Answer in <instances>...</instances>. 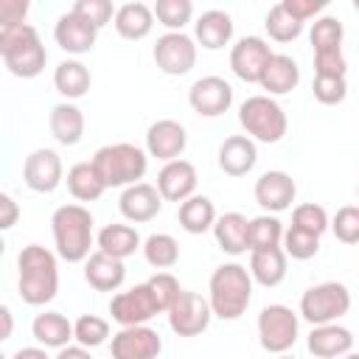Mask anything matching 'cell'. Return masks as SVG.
Wrapping results in <instances>:
<instances>
[{"label":"cell","instance_id":"cell-6","mask_svg":"<svg viewBox=\"0 0 359 359\" xmlns=\"http://www.w3.org/2000/svg\"><path fill=\"white\" fill-rule=\"evenodd\" d=\"M238 123L247 137L258 143H278L289 129V118L283 107L272 95H250L238 107Z\"/></svg>","mask_w":359,"mask_h":359},{"label":"cell","instance_id":"cell-27","mask_svg":"<svg viewBox=\"0 0 359 359\" xmlns=\"http://www.w3.org/2000/svg\"><path fill=\"white\" fill-rule=\"evenodd\" d=\"M112 25H115L118 36H123L129 42H137V39H146L151 34L154 11L146 3H123V6H118Z\"/></svg>","mask_w":359,"mask_h":359},{"label":"cell","instance_id":"cell-11","mask_svg":"<svg viewBox=\"0 0 359 359\" xmlns=\"http://www.w3.org/2000/svg\"><path fill=\"white\" fill-rule=\"evenodd\" d=\"M165 314H168V325L177 337H199L202 331H208L213 309H210L208 297H202L199 292L182 289Z\"/></svg>","mask_w":359,"mask_h":359},{"label":"cell","instance_id":"cell-34","mask_svg":"<svg viewBox=\"0 0 359 359\" xmlns=\"http://www.w3.org/2000/svg\"><path fill=\"white\" fill-rule=\"evenodd\" d=\"M65 182H67V191H70V196L76 202H95L107 191V185L98 177V171H95L93 163H76V165H70Z\"/></svg>","mask_w":359,"mask_h":359},{"label":"cell","instance_id":"cell-20","mask_svg":"<svg viewBox=\"0 0 359 359\" xmlns=\"http://www.w3.org/2000/svg\"><path fill=\"white\" fill-rule=\"evenodd\" d=\"M118 210L126 222H135V224H143V222H151L160 210H163V196L157 191V185L151 182H137V185H129L121 191V199H118Z\"/></svg>","mask_w":359,"mask_h":359},{"label":"cell","instance_id":"cell-45","mask_svg":"<svg viewBox=\"0 0 359 359\" xmlns=\"http://www.w3.org/2000/svg\"><path fill=\"white\" fill-rule=\"evenodd\" d=\"M331 233L342 244H359V208L356 205L339 208L331 219Z\"/></svg>","mask_w":359,"mask_h":359},{"label":"cell","instance_id":"cell-4","mask_svg":"<svg viewBox=\"0 0 359 359\" xmlns=\"http://www.w3.org/2000/svg\"><path fill=\"white\" fill-rule=\"evenodd\" d=\"M0 59L6 70L17 79H36L45 70L48 50L31 22L0 28Z\"/></svg>","mask_w":359,"mask_h":359},{"label":"cell","instance_id":"cell-48","mask_svg":"<svg viewBox=\"0 0 359 359\" xmlns=\"http://www.w3.org/2000/svg\"><path fill=\"white\" fill-rule=\"evenodd\" d=\"M348 62L345 53H317L314 56V76H345Z\"/></svg>","mask_w":359,"mask_h":359},{"label":"cell","instance_id":"cell-18","mask_svg":"<svg viewBox=\"0 0 359 359\" xmlns=\"http://www.w3.org/2000/svg\"><path fill=\"white\" fill-rule=\"evenodd\" d=\"M53 39L56 45L65 50V53H73V56H81V53H90L95 48V39H98V28L93 22H87L84 17L67 11L56 20L53 25Z\"/></svg>","mask_w":359,"mask_h":359},{"label":"cell","instance_id":"cell-24","mask_svg":"<svg viewBox=\"0 0 359 359\" xmlns=\"http://www.w3.org/2000/svg\"><path fill=\"white\" fill-rule=\"evenodd\" d=\"M194 39L205 50H219L233 39V17L222 8H208L194 22Z\"/></svg>","mask_w":359,"mask_h":359},{"label":"cell","instance_id":"cell-52","mask_svg":"<svg viewBox=\"0 0 359 359\" xmlns=\"http://www.w3.org/2000/svg\"><path fill=\"white\" fill-rule=\"evenodd\" d=\"M56 359H93L90 348H81V345H67L56 353Z\"/></svg>","mask_w":359,"mask_h":359},{"label":"cell","instance_id":"cell-42","mask_svg":"<svg viewBox=\"0 0 359 359\" xmlns=\"http://www.w3.org/2000/svg\"><path fill=\"white\" fill-rule=\"evenodd\" d=\"M292 227H300L306 233H314V236H323L328 227H331V219L325 213L323 205H314V202H303L292 210Z\"/></svg>","mask_w":359,"mask_h":359},{"label":"cell","instance_id":"cell-32","mask_svg":"<svg viewBox=\"0 0 359 359\" xmlns=\"http://www.w3.org/2000/svg\"><path fill=\"white\" fill-rule=\"evenodd\" d=\"M286 261H289V255L283 252V247L255 250V252H250V275L255 283L275 289L286 278Z\"/></svg>","mask_w":359,"mask_h":359},{"label":"cell","instance_id":"cell-23","mask_svg":"<svg viewBox=\"0 0 359 359\" xmlns=\"http://www.w3.org/2000/svg\"><path fill=\"white\" fill-rule=\"evenodd\" d=\"M84 280L95 292H118L123 286V280H126V266H123V261L95 250L84 261Z\"/></svg>","mask_w":359,"mask_h":359},{"label":"cell","instance_id":"cell-17","mask_svg":"<svg viewBox=\"0 0 359 359\" xmlns=\"http://www.w3.org/2000/svg\"><path fill=\"white\" fill-rule=\"evenodd\" d=\"M188 146V132L174 118H160L146 129V154L163 163L180 160Z\"/></svg>","mask_w":359,"mask_h":359},{"label":"cell","instance_id":"cell-21","mask_svg":"<svg viewBox=\"0 0 359 359\" xmlns=\"http://www.w3.org/2000/svg\"><path fill=\"white\" fill-rule=\"evenodd\" d=\"M216 160H219V168L227 174V177H244L255 168L258 163V149H255V140L247 137V135H230L222 140L219 151H216Z\"/></svg>","mask_w":359,"mask_h":359},{"label":"cell","instance_id":"cell-9","mask_svg":"<svg viewBox=\"0 0 359 359\" xmlns=\"http://www.w3.org/2000/svg\"><path fill=\"white\" fill-rule=\"evenodd\" d=\"M151 56L165 76H185L196 65V39L185 31H165L163 36H157Z\"/></svg>","mask_w":359,"mask_h":359},{"label":"cell","instance_id":"cell-47","mask_svg":"<svg viewBox=\"0 0 359 359\" xmlns=\"http://www.w3.org/2000/svg\"><path fill=\"white\" fill-rule=\"evenodd\" d=\"M28 17V0H3L0 3V28L25 25Z\"/></svg>","mask_w":359,"mask_h":359},{"label":"cell","instance_id":"cell-30","mask_svg":"<svg viewBox=\"0 0 359 359\" xmlns=\"http://www.w3.org/2000/svg\"><path fill=\"white\" fill-rule=\"evenodd\" d=\"M90 84H93V76L87 70V65L79 59H65L53 70V87L59 95H65V101L84 98L90 93Z\"/></svg>","mask_w":359,"mask_h":359},{"label":"cell","instance_id":"cell-28","mask_svg":"<svg viewBox=\"0 0 359 359\" xmlns=\"http://www.w3.org/2000/svg\"><path fill=\"white\" fill-rule=\"evenodd\" d=\"M50 135L56 137V143L62 146H76L84 137V112L73 104V101H62L50 107V118H48Z\"/></svg>","mask_w":359,"mask_h":359},{"label":"cell","instance_id":"cell-40","mask_svg":"<svg viewBox=\"0 0 359 359\" xmlns=\"http://www.w3.org/2000/svg\"><path fill=\"white\" fill-rule=\"evenodd\" d=\"M73 339L81 348H98L109 339V323L98 314H81L73 323Z\"/></svg>","mask_w":359,"mask_h":359},{"label":"cell","instance_id":"cell-26","mask_svg":"<svg viewBox=\"0 0 359 359\" xmlns=\"http://www.w3.org/2000/svg\"><path fill=\"white\" fill-rule=\"evenodd\" d=\"M258 84H261V90H266V95H286L300 84V67H297V62L292 56L275 53L266 62Z\"/></svg>","mask_w":359,"mask_h":359},{"label":"cell","instance_id":"cell-7","mask_svg":"<svg viewBox=\"0 0 359 359\" xmlns=\"http://www.w3.org/2000/svg\"><path fill=\"white\" fill-rule=\"evenodd\" d=\"M348 311H351V292L339 280L317 283V286L306 289L303 297H300V317L306 323H311V328L337 323Z\"/></svg>","mask_w":359,"mask_h":359},{"label":"cell","instance_id":"cell-46","mask_svg":"<svg viewBox=\"0 0 359 359\" xmlns=\"http://www.w3.org/2000/svg\"><path fill=\"white\" fill-rule=\"evenodd\" d=\"M70 11L79 14V17H84L87 22H93V25L101 31L109 20H115V11H118V8H112L109 0H76Z\"/></svg>","mask_w":359,"mask_h":359},{"label":"cell","instance_id":"cell-13","mask_svg":"<svg viewBox=\"0 0 359 359\" xmlns=\"http://www.w3.org/2000/svg\"><path fill=\"white\" fill-rule=\"evenodd\" d=\"M275 56V50L269 48L266 39L261 36H241L233 48H230V70L247 81V84H258L266 62Z\"/></svg>","mask_w":359,"mask_h":359},{"label":"cell","instance_id":"cell-51","mask_svg":"<svg viewBox=\"0 0 359 359\" xmlns=\"http://www.w3.org/2000/svg\"><path fill=\"white\" fill-rule=\"evenodd\" d=\"M11 359H50V356H48V348H42V345H28V348H20Z\"/></svg>","mask_w":359,"mask_h":359},{"label":"cell","instance_id":"cell-19","mask_svg":"<svg viewBox=\"0 0 359 359\" xmlns=\"http://www.w3.org/2000/svg\"><path fill=\"white\" fill-rule=\"evenodd\" d=\"M196 182H199V177H196L194 163H188L182 157L165 163L157 174V191H160L163 202H180L182 205L185 199H191L196 194Z\"/></svg>","mask_w":359,"mask_h":359},{"label":"cell","instance_id":"cell-54","mask_svg":"<svg viewBox=\"0 0 359 359\" xmlns=\"http://www.w3.org/2000/svg\"><path fill=\"white\" fill-rule=\"evenodd\" d=\"M342 359H359V353H353V351H351V353H345Z\"/></svg>","mask_w":359,"mask_h":359},{"label":"cell","instance_id":"cell-44","mask_svg":"<svg viewBox=\"0 0 359 359\" xmlns=\"http://www.w3.org/2000/svg\"><path fill=\"white\" fill-rule=\"evenodd\" d=\"M146 286L151 289V294H154V300H157V306H160V314H165V311L174 306V300L180 297V292H182L180 280H177L171 272H157V275H151V278L146 280Z\"/></svg>","mask_w":359,"mask_h":359},{"label":"cell","instance_id":"cell-33","mask_svg":"<svg viewBox=\"0 0 359 359\" xmlns=\"http://www.w3.org/2000/svg\"><path fill=\"white\" fill-rule=\"evenodd\" d=\"M177 219H180V227H182L185 233L202 236V233L213 230V224H216L219 216H216V208H213V202H210L208 196L194 194L191 199H185V202L180 205Z\"/></svg>","mask_w":359,"mask_h":359},{"label":"cell","instance_id":"cell-56","mask_svg":"<svg viewBox=\"0 0 359 359\" xmlns=\"http://www.w3.org/2000/svg\"><path fill=\"white\" fill-rule=\"evenodd\" d=\"M353 8H356V14H359V0H353Z\"/></svg>","mask_w":359,"mask_h":359},{"label":"cell","instance_id":"cell-55","mask_svg":"<svg viewBox=\"0 0 359 359\" xmlns=\"http://www.w3.org/2000/svg\"><path fill=\"white\" fill-rule=\"evenodd\" d=\"M275 359H294V356H289V353H280V356H275Z\"/></svg>","mask_w":359,"mask_h":359},{"label":"cell","instance_id":"cell-2","mask_svg":"<svg viewBox=\"0 0 359 359\" xmlns=\"http://www.w3.org/2000/svg\"><path fill=\"white\" fill-rule=\"evenodd\" d=\"M93 213L79 202L56 208L50 216L56 255L67 264H84L93 255Z\"/></svg>","mask_w":359,"mask_h":359},{"label":"cell","instance_id":"cell-36","mask_svg":"<svg viewBox=\"0 0 359 359\" xmlns=\"http://www.w3.org/2000/svg\"><path fill=\"white\" fill-rule=\"evenodd\" d=\"M143 258L154 269H171L180 261V244L168 233H151L143 241Z\"/></svg>","mask_w":359,"mask_h":359},{"label":"cell","instance_id":"cell-8","mask_svg":"<svg viewBox=\"0 0 359 359\" xmlns=\"http://www.w3.org/2000/svg\"><path fill=\"white\" fill-rule=\"evenodd\" d=\"M297 331H300V320L297 314L283 306V303H269L261 309L258 314V342L266 353H286L294 342H297Z\"/></svg>","mask_w":359,"mask_h":359},{"label":"cell","instance_id":"cell-35","mask_svg":"<svg viewBox=\"0 0 359 359\" xmlns=\"http://www.w3.org/2000/svg\"><path fill=\"white\" fill-rule=\"evenodd\" d=\"M342 39H345V28L337 17L331 14H323L311 22V31H309V42L314 48V56L317 53H339L342 50Z\"/></svg>","mask_w":359,"mask_h":359},{"label":"cell","instance_id":"cell-15","mask_svg":"<svg viewBox=\"0 0 359 359\" xmlns=\"http://www.w3.org/2000/svg\"><path fill=\"white\" fill-rule=\"evenodd\" d=\"M163 351V339L149 325H129L112 334L109 353L112 359H157Z\"/></svg>","mask_w":359,"mask_h":359},{"label":"cell","instance_id":"cell-31","mask_svg":"<svg viewBox=\"0 0 359 359\" xmlns=\"http://www.w3.org/2000/svg\"><path fill=\"white\" fill-rule=\"evenodd\" d=\"M98 250L118 258V261H126L129 255H135L137 250H143V241H140V233L132 227V224H107L101 227L98 238H95Z\"/></svg>","mask_w":359,"mask_h":359},{"label":"cell","instance_id":"cell-37","mask_svg":"<svg viewBox=\"0 0 359 359\" xmlns=\"http://www.w3.org/2000/svg\"><path fill=\"white\" fill-rule=\"evenodd\" d=\"M283 224L278 216L272 213H261L255 219H250V252L255 250H272L283 244Z\"/></svg>","mask_w":359,"mask_h":359},{"label":"cell","instance_id":"cell-50","mask_svg":"<svg viewBox=\"0 0 359 359\" xmlns=\"http://www.w3.org/2000/svg\"><path fill=\"white\" fill-rule=\"evenodd\" d=\"M20 219V205L14 202L11 194H0V227L3 230H11Z\"/></svg>","mask_w":359,"mask_h":359},{"label":"cell","instance_id":"cell-22","mask_svg":"<svg viewBox=\"0 0 359 359\" xmlns=\"http://www.w3.org/2000/svg\"><path fill=\"white\" fill-rule=\"evenodd\" d=\"M306 348L317 359H342L345 353L353 351V334H351V328H345L339 323L314 325L306 339Z\"/></svg>","mask_w":359,"mask_h":359},{"label":"cell","instance_id":"cell-16","mask_svg":"<svg viewBox=\"0 0 359 359\" xmlns=\"http://www.w3.org/2000/svg\"><path fill=\"white\" fill-rule=\"evenodd\" d=\"M252 194H255V202L264 208V213L278 216L292 208V202L297 196V182L292 180V174L275 168V171H264L255 180Z\"/></svg>","mask_w":359,"mask_h":359},{"label":"cell","instance_id":"cell-1","mask_svg":"<svg viewBox=\"0 0 359 359\" xmlns=\"http://www.w3.org/2000/svg\"><path fill=\"white\" fill-rule=\"evenodd\" d=\"M17 292L28 306H45L59 292V261L42 244H28L17 255Z\"/></svg>","mask_w":359,"mask_h":359},{"label":"cell","instance_id":"cell-41","mask_svg":"<svg viewBox=\"0 0 359 359\" xmlns=\"http://www.w3.org/2000/svg\"><path fill=\"white\" fill-rule=\"evenodd\" d=\"M283 252L289 255V258H294V261H309V258H314L317 252H320V236H314V233H306V230H300V227H286V233H283Z\"/></svg>","mask_w":359,"mask_h":359},{"label":"cell","instance_id":"cell-53","mask_svg":"<svg viewBox=\"0 0 359 359\" xmlns=\"http://www.w3.org/2000/svg\"><path fill=\"white\" fill-rule=\"evenodd\" d=\"M0 320H3L0 339H8V337H11V328H14V320H11V309H8V306H0Z\"/></svg>","mask_w":359,"mask_h":359},{"label":"cell","instance_id":"cell-14","mask_svg":"<svg viewBox=\"0 0 359 359\" xmlns=\"http://www.w3.org/2000/svg\"><path fill=\"white\" fill-rule=\"evenodd\" d=\"M22 180L36 194H53L65 180L62 157L53 149H34L22 163Z\"/></svg>","mask_w":359,"mask_h":359},{"label":"cell","instance_id":"cell-39","mask_svg":"<svg viewBox=\"0 0 359 359\" xmlns=\"http://www.w3.org/2000/svg\"><path fill=\"white\" fill-rule=\"evenodd\" d=\"M151 11H154V20L165 25L168 31H182L194 17V3L191 0H157Z\"/></svg>","mask_w":359,"mask_h":359},{"label":"cell","instance_id":"cell-3","mask_svg":"<svg viewBox=\"0 0 359 359\" xmlns=\"http://www.w3.org/2000/svg\"><path fill=\"white\" fill-rule=\"evenodd\" d=\"M252 300V275L238 261L222 264L213 269L208 283V303L213 317L219 320H238Z\"/></svg>","mask_w":359,"mask_h":359},{"label":"cell","instance_id":"cell-49","mask_svg":"<svg viewBox=\"0 0 359 359\" xmlns=\"http://www.w3.org/2000/svg\"><path fill=\"white\" fill-rule=\"evenodd\" d=\"M283 6H286V11L294 17V20H300V22H306V20H317V14L320 11H325V6H328V0H280Z\"/></svg>","mask_w":359,"mask_h":359},{"label":"cell","instance_id":"cell-43","mask_svg":"<svg viewBox=\"0 0 359 359\" xmlns=\"http://www.w3.org/2000/svg\"><path fill=\"white\" fill-rule=\"evenodd\" d=\"M311 93L320 104L334 107L348 98V81H345V76H314Z\"/></svg>","mask_w":359,"mask_h":359},{"label":"cell","instance_id":"cell-10","mask_svg":"<svg viewBox=\"0 0 359 359\" xmlns=\"http://www.w3.org/2000/svg\"><path fill=\"white\" fill-rule=\"evenodd\" d=\"M109 314L121 328H129V325H146L151 317L160 314V306H157L151 289L146 283H137L132 289H123V292L112 294Z\"/></svg>","mask_w":359,"mask_h":359},{"label":"cell","instance_id":"cell-5","mask_svg":"<svg viewBox=\"0 0 359 359\" xmlns=\"http://www.w3.org/2000/svg\"><path fill=\"white\" fill-rule=\"evenodd\" d=\"M107 188L137 185L149 168V154L135 143H107L90 160Z\"/></svg>","mask_w":359,"mask_h":359},{"label":"cell","instance_id":"cell-29","mask_svg":"<svg viewBox=\"0 0 359 359\" xmlns=\"http://www.w3.org/2000/svg\"><path fill=\"white\" fill-rule=\"evenodd\" d=\"M31 334L42 348H67L73 339V323L62 311H42L31 323Z\"/></svg>","mask_w":359,"mask_h":359},{"label":"cell","instance_id":"cell-12","mask_svg":"<svg viewBox=\"0 0 359 359\" xmlns=\"http://www.w3.org/2000/svg\"><path fill=\"white\" fill-rule=\"evenodd\" d=\"M188 104L202 118H219L233 107V87L222 76H202L191 84Z\"/></svg>","mask_w":359,"mask_h":359},{"label":"cell","instance_id":"cell-38","mask_svg":"<svg viewBox=\"0 0 359 359\" xmlns=\"http://www.w3.org/2000/svg\"><path fill=\"white\" fill-rule=\"evenodd\" d=\"M303 25H306V22L294 20V17L286 11L283 3H275V6L266 11V17H264V28H266L269 39H275V42H292V39H297V36L303 34Z\"/></svg>","mask_w":359,"mask_h":359},{"label":"cell","instance_id":"cell-25","mask_svg":"<svg viewBox=\"0 0 359 359\" xmlns=\"http://www.w3.org/2000/svg\"><path fill=\"white\" fill-rule=\"evenodd\" d=\"M213 236L222 252L227 255H241L250 250V219L238 210L222 213L213 224Z\"/></svg>","mask_w":359,"mask_h":359}]
</instances>
